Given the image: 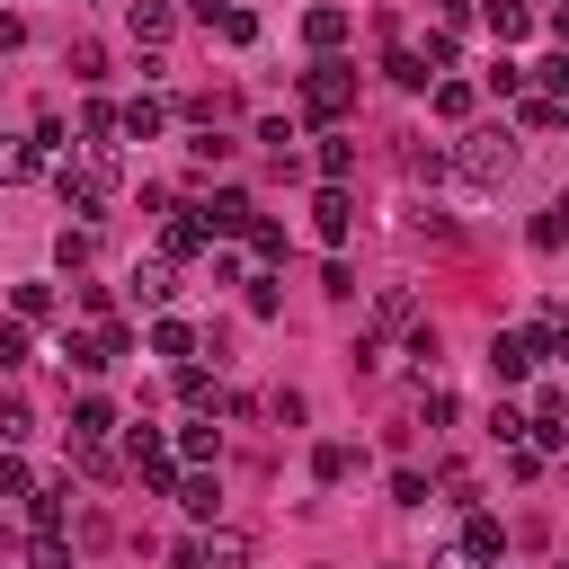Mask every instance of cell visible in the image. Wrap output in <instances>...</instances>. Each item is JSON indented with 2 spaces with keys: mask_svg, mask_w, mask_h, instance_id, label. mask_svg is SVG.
<instances>
[{
  "mask_svg": "<svg viewBox=\"0 0 569 569\" xmlns=\"http://www.w3.org/2000/svg\"><path fill=\"white\" fill-rule=\"evenodd\" d=\"M454 170H463V187H472V196H498V187L516 178V133H508V125H480V133H463Z\"/></svg>",
  "mask_w": 569,
  "mask_h": 569,
  "instance_id": "6da1fadb",
  "label": "cell"
},
{
  "mask_svg": "<svg viewBox=\"0 0 569 569\" xmlns=\"http://www.w3.org/2000/svg\"><path fill=\"white\" fill-rule=\"evenodd\" d=\"M107 196H116V161H107V142H90L81 161H62V205H71V213H98Z\"/></svg>",
  "mask_w": 569,
  "mask_h": 569,
  "instance_id": "7a4b0ae2",
  "label": "cell"
},
{
  "mask_svg": "<svg viewBox=\"0 0 569 569\" xmlns=\"http://www.w3.org/2000/svg\"><path fill=\"white\" fill-rule=\"evenodd\" d=\"M303 107H312L321 125H338V116L356 107V71H347V62H312V81H303Z\"/></svg>",
  "mask_w": 569,
  "mask_h": 569,
  "instance_id": "3957f363",
  "label": "cell"
},
{
  "mask_svg": "<svg viewBox=\"0 0 569 569\" xmlns=\"http://www.w3.org/2000/svg\"><path fill=\"white\" fill-rule=\"evenodd\" d=\"M347 223H356V205H347V187L329 178V187L312 196V232H321V241H347Z\"/></svg>",
  "mask_w": 569,
  "mask_h": 569,
  "instance_id": "277c9868",
  "label": "cell"
},
{
  "mask_svg": "<svg viewBox=\"0 0 569 569\" xmlns=\"http://www.w3.org/2000/svg\"><path fill=\"white\" fill-rule=\"evenodd\" d=\"M196 223H205V232H223V241H232V232H249V196H241V187H223V196L196 213Z\"/></svg>",
  "mask_w": 569,
  "mask_h": 569,
  "instance_id": "5b68a950",
  "label": "cell"
},
{
  "mask_svg": "<svg viewBox=\"0 0 569 569\" xmlns=\"http://www.w3.org/2000/svg\"><path fill=\"white\" fill-rule=\"evenodd\" d=\"M489 36H498V45L534 36V0H489Z\"/></svg>",
  "mask_w": 569,
  "mask_h": 569,
  "instance_id": "8992f818",
  "label": "cell"
},
{
  "mask_svg": "<svg viewBox=\"0 0 569 569\" xmlns=\"http://www.w3.org/2000/svg\"><path fill=\"white\" fill-rule=\"evenodd\" d=\"M178 284H170V258H133V303H170Z\"/></svg>",
  "mask_w": 569,
  "mask_h": 569,
  "instance_id": "52a82bcc",
  "label": "cell"
},
{
  "mask_svg": "<svg viewBox=\"0 0 569 569\" xmlns=\"http://www.w3.org/2000/svg\"><path fill=\"white\" fill-rule=\"evenodd\" d=\"M170 0H133V45H170Z\"/></svg>",
  "mask_w": 569,
  "mask_h": 569,
  "instance_id": "ba28073f",
  "label": "cell"
},
{
  "mask_svg": "<svg viewBox=\"0 0 569 569\" xmlns=\"http://www.w3.org/2000/svg\"><path fill=\"white\" fill-rule=\"evenodd\" d=\"M116 125H125V133H133V142H152V133H161V125H170V107H161V98H133V107H125V116H116Z\"/></svg>",
  "mask_w": 569,
  "mask_h": 569,
  "instance_id": "9c48e42d",
  "label": "cell"
},
{
  "mask_svg": "<svg viewBox=\"0 0 569 569\" xmlns=\"http://www.w3.org/2000/svg\"><path fill=\"white\" fill-rule=\"evenodd\" d=\"M241 560H249V543H241V534H213V543L196 551V569H241Z\"/></svg>",
  "mask_w": 569,
  "mask_h": 569,
  "instance_id": "30bf717a",
  "label": "cell"
},
{
  "mask_svg": "<svg viewBox=\"0 0 569 569\" xmlns=\"http://www.w3.org/2000/svg\"><path fill=\"white\" fill-rule=\"evenodd\" d=\"M36 170V142H10V133H0V187H19Z\"/></svg>",
  "mask_w": 569,
  "mask_h": 569,
  "instance_id": "8fae6325",
  "label": "cell"
},
{
  "mask_svg": "<svg viewBox=\"0 0 569 569\" xmlns=\"http://www.w3.org/2000/svg\"><path fill=\"white\" fill-rule=\"evenodd\" d=\"M392 81H400V90H427V54H418V45H392Z\"/></svg>",
  "mask_w": 569,
  "mask_h": 569,
  "instance_id": "7c38bea8",
  "label": "cell"
},
{
  "mask_svg": "<svg viewBox=\"0 0 569 569\" xmlns=\"http://www.w3.org/2000/svg\"><path fill=\"white\" fill-rule=\"evenodd\" d=\"M489 365H498V383H516L534 356H525V338H498V347H489Z\"/></svg>",
  "mask_w": 569,
  "mask_h": 569,
  "instance_id": "4fadbf2b",
  "label": "cell"
},
{
  "mask_svg": "<svg viewBox=\"0 0 569 569\" xmlns=\"http://www.w3.org/2000/svg\"><path fill=\"white\" fill-rule=\"evenodd\" d=\"M303 36H312V45H338V36H347V10H329V0H321V10L303 19Z\"/></svg>",
  "mask_w": 569,
  "mask_h": 569,
  "instance_id": "5bb4252c",
  "label": "cell"
},
{
  "mask_svg": "<svg viewBox=\"0 0 569 569\" xmlns=\"http://www.w3.org/2000/svg\"><path fill=\"white\" fill-rule=\"evenodd\" d=\"M498 543H508V534H498V516H472V525H463V551H480V560H498Z\"/></svg>",
  "mask_w": 569,
  "mask_h": 569,
  "instance_id": "9a60e30c",
  "label": "cell"
},
{
  "mask_svg": "<svg viewBox=\"0 0 569 569\" xmlns=\"http://www.w3.org/2000/svg\"><path fill=\"white\" fill-rule=\"evenodd\" d=\"M107 427H116L107 400H81V409H71V437H107Z\"/></svg>",
  "mask_w": 569,
  "mask_h": 569,
  "instance_id": "2e32d148",
  "label": "cell"
},
{
  "mask_svg": "<svg viewBox=\"0 0 569 569\" xmlns=\"http://www.w3.org/2000/svg\"><path fill=\"white\" fill-rule=\"evenodd\" d=\"M560 116H569L560 98H525V133H560Z\"/></svg>",
  "mask_w": 569,
  "mask_h": 569,
  "instance_id": "e0dca14e",
  "label": "cell"
},
{
  "mask_svg": "<svg viewBox=\"0 0 569 569\" xmlns=\"http://www.w3.org/2000/svg\"><path fill=\"white\" fill-rule=\"evenodd\" d=\"M213 498H223V489H213V480H205V472H196V480H187V489H178V508H187V516H213Z\"/></svg>",
  "mask_w": 569,
  "mask_h": 569,
  "instance_id": "ac0fdd59",
  "label": "cell"
},
{
  "mask_svg": "<svg viewBox=\"0 0 569 569\" xmlns=\"http://www.w3.org/2000/svg\"><path fill=\"white\" fill-rule=\"evenodd\" d=\"M560 241H569V223H560V205H543V213H534V249H560Z\"/></svg>",
  "mask_w": 569,
  "mask_h": 569,
  "instance_id": "d6986e66",
  "label": "cell"
},
{
  "mask_svg": "<svg viewBox=\"0 0 569 569\" xmlns=\"http://www.w3.org/2000/svg\"><path fill=\"white\" fill-rule=\"evenodd\" d=\"M187 249H205V223H196V213H178V223H170V258H187Z\"/></svg>",
  "mask_w": 569,
  "mask_h": 569,
  "instance_id": "ffe728a7",
  "label": "cell"
},
{
  "mask_svg": "<svg viewBox=\"0 0 569 569\" xmlns=\"http://www.w3.org/2000/svg\"><path fill=\"white\" fill-rule=\"evenodd\" d=\"M19 365H27V329L10 321V329H0V374H19Z\"/></svg>",
  "mask_w": 569,
  "mask_h": 569,
  "instance_id": "44dd1931",
  "label": "cell"
},
{
  "mask_svg": "<svg viewBox=\"0 0 569 569\" xmlns=\"http://www.w3.org/2000/svg\"><path fill=\"white\" fill-rule=\"evenodd\" d=\"M437 116H472V81H437Z\"/></svg>",
  "mask_w": 569,
  "mask_h": 569,
  "instance_id": "7402d4cb",
  "label": "cell"
},
{
  "mask_svg": "<svg viewBox=\"0 0 569 569\" xmlns=\"http://www.w3.org/2000/svg\"><path fill=\"white\" fill-rule=\"evenodd\" d=\"M312 472H321V480H347V472H356V454H347V445H321V454H312Z\"/></svg>",
  "mask_w": 569,
  "mask_h": 569,
  "instance_id": "603a6c76",
  "label": "cell"
},
{
  "mask_svg": "<svg viewBox=\"0 0 569 569\" xmlns=\"http://www.w3.org/2000/svg\"><path fill=\"white\" fill-rule=\"evenodd\" d=\"M409 178H445V152H437V142H409Z\"/></svg>",
  "mask_w": 569,
  "mask_h": 569,
  "instance_id": "cb8c5ba5",
  "label": "cell"
},
{
  "mask_svg": "<svg viewBox=\"0 0 569 569\" xmlns=\"http://www.w3.org/2000/svg\"><path fill=\"white\" fill-rule=\"evenodd\" d=\"M534 81H543V98H560V90H569V62H560V54H543V62H534Z\"/></svg>",
  "mask_w": 569,
  "mask_h": 569,
  "instance_id": "d4e9b609",
  "label": "cell"
},
{
  "mask_svg": "<svg viewBox=\"0 0 569 569\" xmlns=\"http://www.w3.org/2000/svg\"><path fill=\"white\" fill-rule=\"evenodd\" d=\"M321 170H329V178H347V170H356V142H338V133H329V142H321Z\"/></svg>",
  "mask_w": 569,
  "mask_h": 569,
  "instance_id": "484cf974",
  "label": "cell"
},
{
  "mask_svg": "<svg viewBox=\"0 0 569 569\" xmlns=\"http://www.w3.org/2000/svg\"><path fill=\"white\" fill-rule=\"evenodd\" d=\"M36 480H27V463H0V498H27Z\"/></svg>",
  "mask_w": 569,
  "mask_h": 569,
  "instance_id": "4316f807",
  "label": "cell"
},
{
  "mask_svg": "<svg viewBox=\"0 0 569 569\" xmlns=\"http://www.w3.org/2000/svg\"><path fill=\"white\" fill-rule=\"evenodd\" d=\"M437 569H489V560H480V551H463V543H454V551H445V560H437Z\"/></svg>",
  "mask_w": 569,
  "mask_h": 569,
  "instance_id": "83f0119b",
  "label": "cell"
},
{
  "mask_svg": "<svg viewBox=\"0 0 569 569\" xmlns=\"http://www.w3.org/2000/svg\"><path fill=\"white\" fill-rule=\"evenodd\" d=\"M187 10H196V19H223V0H187Z\"/></svg>",
  "mask_w": 569,
  "mask_h": 569,
  "instance_id": "f1b7e54d",
  "label": "cell"
}]
</instances>
